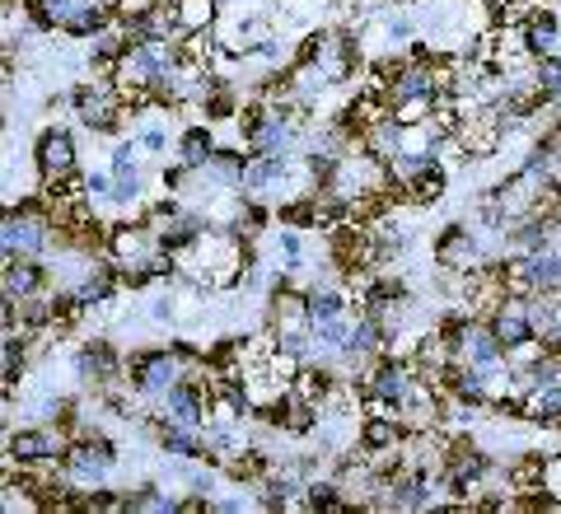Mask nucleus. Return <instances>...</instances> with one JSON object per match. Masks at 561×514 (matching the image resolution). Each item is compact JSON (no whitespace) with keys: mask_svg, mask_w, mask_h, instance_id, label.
Instances as JSON below:
<instances>
[{"mask_svg":"<svg viewBox=\"0 0 561 514\" xmlns=\"http://www.w3.org/2000/svg\"><path fill=\"white\" fill-rule=\"evenodd\" d=\"M210 155H216V136H210V122H192V127H183L179 136V159L192 169H206Z\"/></svg>","mask_w":561,"mask_h":514,"instance_id":"obj_12","label":"nucleus"},{"mask_svg":"<svg viewBox=\"0 0 561 514\" xmlns=\"http://www.w3.org/2000/svg\"><path fill=\"white\" fill-rule=\"evenodd\" d=\"M150 318H154V323H169V318H173V305H169V299H154V305H150Z\"/></svg>","mask_w":561,"mask_h":514,"instance_id":"obj_22","label":"nucleus"},{"mask_svg":"<svg viewBox=\"0 0 561 514\" xmlns=\"http://www.w3.org/2000/svg\"><path fill=\"white\" fill-rule=\"evenodd\" d=\"M117 445L108 435H99V431H90V435H76L66 445V458H61V468H66V477L76 482L80 491H94V487H103L108 482V472L117 468Z\"/></svg>","mask_w":561,"mask_h":514,"instance_id":"obj_3","label":"nucleus"},{"mask_svg":"<svg viewBox=\"0 0 561 514\" xmlns=\"http://www.w3.org/2000/svg\"><path fill=\"white\" fill-rule=\"evenodd\" d=\"M0 281H5V295L10 299H33V295H43L47 290V281H51V267L43 258H5V272H0Z\"/></svg>","mask_w":561,"mask_h":514,"instance_id":"obj_8","label":"nucleus"},{"mask_svg":"<svg viewBox=\"0 0 561 514\" xmlns=\"http://www.w3.org/2000/svg\"><path fill=\"white\" fill-rule=\"evenodd\" d=\"M435 262L445 272H468L472 262H482V243L468 225H445V235L435 239Z\"/></svg>","mask_w":561,"mask_h":514,"instance_id":"obj_7","label":"nucleus"},{"mask_svg":"<svg viewBox=\"0 0 561 514\" xmlns=\"http://www.w3.org/2000/svg\"><path fill=\"white\" fill-rule=\"evenodd\" d=\"M524 421L542 425V431H561V384H542L524 393Z\"/></svg>","mask_w":561,"mask_h":514,"instance_id":"obj_10","label":"nucleus"},{"mask_svg":"<svg viewBox=\"0 0 561 514\" xmlns=\"http://www.w3.org/2000/svg\"><path fill=\"white\" fill-rule=\"evenodd\" d=\"M243 108H239V94L230 90V84H220V90H210L206 99H202V117L206 122H230V117H239Z\"/></svg>","mask_w":561,"mask_h":514,"instance_id":"obj_18","label":"nucleus"},{"mask_svg":"<svg viewBox=\"0 0 561 514\" xmlns=\"http://www.w3.org/2000/svg\"><path fill=\"white\" fill-rule=\"evenodd\" d=\"M529 262V281H534V295H561V248H548V253H524Z\"/></svg>","mask_w":561,"mask_h":514,"instance_id":"obj_13","label":"nucleus"},{"mask_svg":"<svg viewBox=\"0 0 561 514\" xmlns=\"http://www.w3.org/2000/svg\"><path fill=\"white\" fill-rule=\"evenodd\" d=\"M173 14H179V33H206L220 24V0H173Z\"/></svg>","mask_w":561,"mask_h":514,"instance_id":"obj_11","label":"nucleus"},{"mask_svg":"<svg viewBox=\"0 0 561 514\" xmlns=\"http://www.w3.org/2000/svg\"><path fill=\"white\" fill-rule=\"evenodd\" d=\"M33 164H38L43 183H61V179H70V173H80L76 136H70L66 127H43L38 146H33Z\"/></svg>","mask_w":561,"mask_h":514,"instance_id":"obj_5","label":"nucleus"},{"mask_svg":"<svg viewBox=\"0 0 561 514\" xmlns=\"http://www.w3.org/2000/svg\"><path fill=\"white\" fill-rule=\"evenodd\" d=\"M66 431L61 425H20V431H10L5 435V458L10 464H20V468H38V464H61L66 458Z\"/></svg>","mask_w":561,"mask_h":514,"instance_id":"obj_4","label":"nucleus"},{"mask_svg":"<svg viewBox=\"0 0 561 514\" xmlns=\"http://www.w3.org/2000/svg\"><path fill=\"white\" fill-rule=\"evenodd\" d=\"M542 491H548L552 501L561 505V454H552L548 464H542Z\"/></svg>","mask_w":561,"mask_h":514,"instance_id":"obj_20","label":"nucleus"},{"mask_svg":"<svg viewBox=\"0 0 561 514\" xmlns=\"http://www.w3.org/2000/svg\"><path fill=\"white\" fill-rule=\"evenodd\" d=\"M445 183H449V173H445L440 159H435L426 173H416V179L408 183V202H416V206H435V202L445 197Z\"/></svg>","mask_w":561,"mask_h":514,"instance_id":"obj_15","label":"nucleus"},{"mask_svg":"<svg viewBox=\"0 0 561 514\" xmlns=\"http://www.w3.org/2000/svg\"><path fill=\"white\" fill-rule=\"evenodd\" d=\"M305 501H309V510H351L346 487L328 482V477H309V482H305Z\"/></svg>","mask_w":561,"mask_h":514,"instance_id":"obj_16","label":"nucleus"},{"mask_svg":"<svg viewBox=\"0 0 561 514\" xmlns=\"http://www.w3.org/2000/svg\"><path fill=\"white\" fill-rule=\"evenodd\" d=\"M140 192H146V179H140V169L113 173V206H136Z\"/></svg>","mask_w":561,"mask_h":514,"instance_id":"obj_19","label":"nucleus"},{"mask_svg":"<svg viewBox=\"0 0 561 514\" xmlns=\"http://www.w3.org/2000/svg\"><path fill=\"white\" fill-rule=\"evenodd\" d=\"M70 108H76V117L94 136H122V122H127V99H122L113 76L108 80H80L76 90H70Z\"/></svg>","mask_w":561,"mask_h":514,"instance_id":"obj_2","label":"nucleus"},{"mask_svg":"<svg viewBox=\"0 0 561 514\" xmlns=\"http://www.w3.org/2000/svg\"><path fill=\"white\" fill-rule=\"evenodd\" d=\"M286 179H290V155H253V159H249V169H243L239 192H249V197H257V192L280 187Z\"/></svg>","mask_w":561,"mask_h":514,"instance_id":"obj_9","label":"nucleus"},{"mask_svg":"<svg viewBox=\"0 0 561 514\" xmlns=\"http://www.w3.org/2000/svg\"><path fill=\"white\" fill-rule=\"evenodd\" d=\"M140 146H146V150H154V155H160V150H169V132L160 127V122H154V127H146V132H140Z\"/></svg>","mask_w":561,"mask_h":514,"instance_id":"obj_21","label":"nucleus"},{"mask_svg":"<svg viewBox=\"0 0 561 514\" xmlns=\"http://www.w3.org/2000/svg\"><path fill=\"white\" fill-rule=\"evenodd\" d=\"M305 305H309V318H342L351 313V295L342 286H309Z\"/></svg>","mask_w":561,"mask_h":514,"instance_id":"obj_14","label":"nucleus"},{"mask_svg":"<svg viewBox=\"0 0 561 514\" xmlns=\"http://www.w3.org/2000/svg\"><path fill=\"white\" fill-rule=\"evenodd\" d=\"M393 5H408V0H393Z\"/></svg>","mask_w":561,"mask_h":514,"instance_id":"obj_23","label":"nucleus"},{"mask_svg":"<svg viewBox=\"0 0 561 514\" xmlns=\"http://www.w3.org/2000/svg\"><path fill=\"white\" fill-rule=\"evenodd\" d=\"M183 375H187V365L179 361V351L173 346H140V351H131V361H127V388L150 407L160 402Z\"/></svg>","mask_w":561,"mask_h":514,"instance_id":"obj_1","label":"nucleus"},{"mask_svg":"<svg viewBox=\"0 0 561 514\" xmlns=\"http://www.w3.org/2000/svg\"><path fill=\"white\" fill-rule=\"evenodd\" d=\"M127 510H146V514H173L179 510V501L164 491V487H154V482H140L136 491H127Z\"/></svg>","mask_w":561,"mask_h":514,"instance_id":"obj_17","label":"nucleus"},{"mask_svg":"<svg viewBox=\"0 0 561 514\" xmlns=\"http://www.w3.org/2000/svg\"><path fill=\"white\" fill-rule=\"evenodd\" d=\"M76 375L94 388H113L122 375H127V361L117 356L113 342H103V336H90L80 351H76Z\"/></svg>","mask_w":561,"mask_h":514,"instance_id":"obj_6","label":"nucleus"}]
</instances>
